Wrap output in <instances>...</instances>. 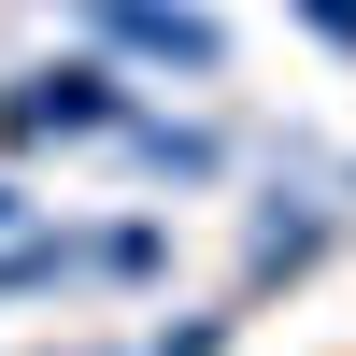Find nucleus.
Instances as JSON below:
<instances>
[{
	"instance_id": "obj_1",
	"label": "nucleus",
	"mask_w": 356,
	"mask_h": 356,
	"mask_svg": "<svg viewBox=\"0 0 356 356\" xmlns=\"http://www.w3.org/2000/svg\"><path fill=\"white\" fill-rule=\"evenodd\" d=\"M114 29H129V43H157V57H186V72H214V29H200V15H157V0H114Z\"/></svg>"
},
{
	"instance_id": "obj_2",
	"label": "nucleus",
	"mask_w": 356,
	"mask_h": 356,
	"mask_svg": "<svg viewBox=\"0 0 356 356\" xmlns=\"http://www.w3.org/2000/svg\"><path fill=\"white\" fill-rule=\"evenodd\" d=\"M100 114H114V86L72 72V86H43V100H15V129H100Z\"/></svg>"
}]
</instances>
